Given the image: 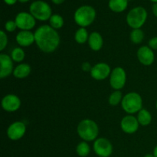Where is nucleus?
Listing matches in <instances>:
<instances>
[{
    "label": "nucleus",
    "instance_id": "9",
    "mask_svg": "<svg viewBox=\"0 0 157 157\" xmlns=\"http://www.w3.org/2000/svg\"><path fill=\"white\" fill-rule=\"evenodd\" d=\"M15 21L18 29L21 30L31 31L36 24V19L30 12H21L15 16Z\"/></svg>",
    "mask_w": 157,
    "mask_h": 157
},
{
    "label": "nucleus",
    "instance_id": "34",
    "mask_svg": "<svg viewBox=\"0 0 157 157\" xmlns=\"http://www.w3.org/2000/svg\"><path fill=\"white\" fill-rule=\"evenodd\" d=\"M153 156H154L155 157H157V145L155 147L154 150H153Z\"/></svg>",
    "mask_w": 157,
    "mask_h": 157
},
{
    "label": "nucleus",
    "instance_id": "12",
    "mask_svg": "<svg viewBox=\"0 0 157 157\" xmlns=\"http://www.w3.org/2000/svg\"><path fill=\"white\" fill-rule=\"evenodd\" d=\"M21 100L15 94H7L2 100V107L7 112H15L21 107Z\"/></svg>",
    "mask_w": 157,
    "mask_h": 157
},
{
    "label": "nucleus",
    "instance_id": "25",
    "mask_svg": "<svg viewBox=\"0 0 157 157\" xmlns=\"http://www.w3.org/2000/svg\"><path fill=\"white\" fill-rule=\"evenodd\" d=\"M10 56L12 58V61H15V62L20 63L25 59V51L21 48L16 47L12 51Z\"/></svg>",
    "mask_w": 157,
    "mask_h": 157
},
{
    "label": "nucleus",
    "instance_id": "27",
    "mask_svg": "<svg viewBox=\"0 0 157 157\" xmlns=\"http://www.w3.org/2000/svg\"><path fill=\"white\" fill-rule=\"evenodd\" d=\"M8 44V37L3 30L0 31V51H3Z\"/></svg>",
    "mask_w": 157,
    "mask_h": 157
},
{
    "label": "nucleus",
    "instance_id": "23",
    "mask_svg": "<svg viewBox=\"0 0 157 157\" xmlns=\"http://www.w3.org/2000/svg\"><path fill=\"white\" fill-rule=\"evenodd\" d=\"M90 152V147L87 142L82 141L79 143L76 147L77 154L81 157H86L89 155Z\"/></svg>",
    "mask_w": 157,
    "mask_h": 157
},
{
    "label": "nucleus",
    "instance_id": "33",
    "mask_svg": "<svg viewBox=\"0 0 157 157\" xmlns=\"http://www.w3.org/2000/svg\"><path fill=\"white\" fill-rule=\"evenodd\" d=\"M65 0H52V2L55 5H61L62 4L63 2H64Z\"/></svg>",
    "mask_w": 157,
    "mask_h": 157
},
{
    "label": "nucleus",
    "instance_id": "2",
    "mask_svg": "<svg viewBox=\"0 0 157 157\" xmlns=\"http://www.w3.org/2000/svg\"><path fill=\"white\" fill-rule=\"evenodd\" d=\"M77 132L83 140L90 142L98 139L99 127L95 121L90 119H84L78 124Z\"/></svg>",
    "mask_w": 157,
    "mask_h": 157
},
{
    "label": "nucleus",
    "instance_id": "20",
    "mask_svg": "<svg viewBox=\"0 0 157 157\" xmlns=\"http://www.w3.org/2000/svg\"><path fill=\"white\" fill-rule=\"evenodd\" d=\"M137 121L140 125L141 126H148L152 122V115L146 109H141L137 113Z\"/></svg>",
    "mask_w": 157,
    "mask_h": 157
},
{
    "label": "nucleus",
    "instance_id": "39",
    "mask_svg": "<svg viewBox=\"0 0 157 157\" xmlns=\"http://www.w3.org/2000/svg\"><path fill=\"white\" fill-rule=\"evenodd\" d=\"M128 1H130V0H128Z\"/></svg>",
    "mask_w": 157,
    "mask_h": 157
},
{
    "label": "nucleus",
    "instance_id": "17",
    "mask_svg": "<svg viewBox=\"0 0 157 157\" xmlns=\"http://www.w3.org/2000/svg\"><path fill=\"white\" fill-rule=\"evenodd\" d=\"M87 42L90 49L94 52L100 51L104 45V39H103L102 35L98 32H94L89 35Z\"/></svg>",
    "mask_w": 157,
    "mask_h": 157
},
{
    "label": "nucleus",
    "instance_id": "19",
    "mask_svg": "<svg viewBox=\"0 0 157 157\" xmlns=\"http://www.w3.org/2000/svg\"><path fill=\"white\" fill-rule=\"evenodd\" d=\"M128 0H109L108 7L112 12L121 13L127 9Z\"/></svg>",
    "mask_w": 157,
    "mask_h": 157
},
{
    "label": "nucleus",
    "instance_id": "8",
    "mask_svg": "<svg viewBox=\"0 0 157 157\" xmlns=\"http://www.w3.org/2000/svg\"><path fill=\"white\" fill-rule=\"evenodd\" d=\"M94 151L99 157H109L113 153V146L107 138L100 137L94 141Z\"/></svg>",
    "mask_w": 157,
    "mask_h": 157
},
{
    "label": "nucleus",
    "instance_id": "16",
    "mask_svg": "<svg viewBox=\"0 0 157 157\" xmlns=\"http://www.w3.org/2000/svg\"><path fill=\"white\" fill-rule=\"evenodd\" d=\"M15 41L21 47H29L35 43V33L31 31L21 30L15 36Z\"/></svg>",
    "mask_w": 157,
    "mask_h": 157
},
{
    "label": "nucleus",
    "instance_id": "22",
    "mask_svg": "<svg viewBox=\"0 0 157 157\" xmlns=\"http://www.w3.org/2000/svg\"><path fill=\"white\" fill-rule=\"evenodd\" d=\"M64 18L61 15H58V14H54L51 16L50 19H49V25L55 30L61 29L64 25Z\"/></svg>",
    "mask_w": 157,
    "mask_h": 157
},
{
    "label": "nucleus",
    "instance_id": "35",
    "mask_svg": "<svg viewBox=\"0 0 157 157\" xmlns=\"http://www.w3.org/2000/svg\"><path fill=\"white\" fill-rule=\"evenodd\" d=\"M18 1L21 3H26V2H28L29 0H18Z\"/></svg>",
    "mask_w": 157,
    "mask_h": 157
},
{
    "label": "nucleus",
    "instance_id": "15",
    "mask_svg": "<svg viewBox=\"0 0 157 157\" xmlns=\"http://www.w3.org/2000/svg\"><path fill=\"white\" fill-rule=\"evenodd\" d=\"M137 58L140 62L144 65H151L155 60L153 50H152L149 46H142L137 51Z\"/></svg>",
    "mask_w": 157,
    "mask_h": 157
},
{
    "label": "nucleus",
    "instance_id": "38",
    "mask_svg": "<svg viewBox=\"0 0 157 157\" xmlns=\"http://www.w3.org/2000/svg\"><path fill=\"white\" fill-rule=\"evenodd\" d=\"M156 110H157V101H156Z\"/></svg>",
    "mask_w": 157,
    "mask_h": 157
},
{
    "label": "nucleus",
    "instance_id": "31",
    "mask_svg": "<svg viewBox=\"0 0 157 157\" xmlns=\"http://www.w3.org/2000/svg\"><path fill=\"white\" fill-rule=\"evenodd\" d=\"M18 2V0H4V2L9 6H13Z\"/></svg>",
    "mask_w": 157,
    "mask_h": 157
},
{
    "label": "nucleus",
    "instance_id": "26",
    "mask_svg": "<svg viewBox=\"0 0 157 157\" xmlns=\"http://www.w3.org/2000/svg\"><path fill=\"white\" fill-rule=\"evenodd\" d=\"M124 96L120 90H115L110 95L108 99L109 104L111 106H117L118 104H121Z\"/></svg>",
    "mask_w": 157,
    "mask_h": 157
},
{
    "label": "nucleus",
    "instance_id": "4",
    "mask_svg": "<svg viewBox=\"0 0 157 157\" xmlns=\"http://www.w3.org/2000/svg\"><path fill=\"white\" fill-rule=\"evenodd\" d=\"M123 110L128 114L133 115L143 109V100L136 92H130L124 95L121 102Z\"/></svg>",
    "mask_w": 157,
    "mask_h": 157
},
{
    "label": "nucleus",
    "instance_id": "37",
    "mask_svg": "<svg viewBox=\"0 0 157 157\" xmlns=\"http://www.w3.org/2000/svg\"><path fill=\"white\" fill-rule=\"evenodd\" d=\"M151 2H153L154 3H157V0H150Z\"/></svg>",
    "mask_w": 157,
    "mask_h": 157
},
{
    "label": "nucleus",
    "instance_id": "10",
    "mask_svg": "<svg viewBox=\"0 0 157 157\" xmlns=\"http://www.w3.org/2000/svg\"><path fill=\"white\" fill-rule=\"evenodd\" d=\"M111 69L107 63H98L93 66L90 71V76L96 81H103L110 77L111 74Z\"/></svg>",
    "mask_w": 157,
    "mask_h": 157
},
{
    "label": "nucleus",
    "instance_id": "13",
    "mask_svg": "<svg viewBox=\"0 0 157 157\" xmlns=\"http://www.w3.org/2000/svg\"><path fill=\"white\" fill-rule=\"evenodd\" d=\"M140 124L137 118L133 115L128 114L124 117L121 121V127L124 133L127 134H133L139 129Z\"/></svg>",
    "mask_w": 157,
    "mask_h": 157
},
{
    "label": "nucleus",
    "instance_id": "7",
    "mask_svg": "<svg viewBox=\"0 0 157 157\" xmlns=\"http://www.w3.org/2000/svg\"><path fill=\"white\" fill-rule=\"evenodd\" d=\"M127 82V74L121 67H117L112 70L110 75V84L115 90H120L125 86Z\"/></svg>",
    "mask_w": 157,
    "mask_h": 157
},
{
    "label": "nucleus",
    "instance_id": "6",
    "mask_svg": "<svg viewBox=\"0 0 157 157\" xmlns=\"http://www.w3.org/2000/svg\"><path fill=\"white\" fill-rule=\"evenodd\" d=\"M147 16L148 14L147 10L142 6H137L132 9L127 13L126 21L127 25L133 29H140L145 24Z\"/></svg>",
    "mask_w": 157,
    "mask_h": 157
},
{
    "label": "nucleus",
    "instance_id": "18",
    "mask_svg": "<svg viewBox=\"0 0 157 157\" xmlns=\"http://www.w3.org/2000/svg\"><path fill=\"white\" fill-rule=\"evenodd\" d=\"M31 71H32V68L29 64L21 63L15 67L13 71V75L15 78L18 79H23V78H27L30 75Z\"/></svg>",
    "mask_w": 157,
    "mask_h": 157
},
{
    "label": "nucleus",
    "instance_id": "32",
    "mask_svg": "<svg viewBox=\"0 0 157 157\" xmlns=\"http://www.w3.org/2000/svg\"><path fill=\"white\" fill-rule=\"evenodd\" d=\"M152 11H153V15L157 18V3H154L152 7Z\"/></svg>",
    "mask_w": 157,
    "mask_h": 157
},
{
    "label": "nucleus",
    "instance_id": "14",
    "mask_svg": "<svg viewBox=\"0 0 157 157\" xmlns=\"http://www.w3.org/2000/svg\"><path fill=\"white\" fill-rule=\"evenodd\" d=\"M0 78L2 79L5 78H7L9 75L13 74L14 67H13V61L12 58L9 55L6 54L2 53L0 55Z\"/></svg>",
    "mask_w": 157,
    "mask_h": 157
},
{
    "label": "nucleus",
    "instance_id": "28",
    "mask_svg": "<svg viewBox=\"0 0 157 157\" xmlns=\"http://www.w3.org/2000/svg\"><path fill=\"white\" fill-rule=\"evenodd\" d=\"M17 25L16 22H15V20H9L6 22L5 24V29L6 30V32H15V29H17Z\"/></svg>",
    "mask_w": 157,
    "mask_h": 157
},
{
    "label": "nucleus",
    "instance_id": "3",
    "mask_svg": "<svg viewBox=\"0 0 157 157\" xmlns=\"http://www.w3.org/2000/svg\"><path fill=\"white\" fill-rule=\"evenodd\" d=\"M96 18V11L92 6L85 5L77 9L74 14V19L76 24L81 28L90 25Z\"/></svg>",
    "mask_w": 157,
    "mask_h": 157
},
{
    "label": "nucleus",
    "instance_id": "36",
    "mask_svg": "<svg viewBox=\"0 0 157 157\" xmlns=\"http://www.w3.org/2000/svg\"><path fill=\"white\" fill-rule=\"evenodd\" d=\"M144 157H155V156H153V154H150V153H149V154L145 155V156Z\"/></svg>",
    "mask_w": 157,
    "mask_h": 157
},
{
    "label": "nucleus",
    "instance_id": "29",
    "mask_svg": "<svg viewBox=\"0 0 157 157\" xmlns=\"http://www.w3.org/2000/svg\"><path fill=\"white\" fill-rule=\"evenodd\" d=\"M148 46L152 50H157V36L153 37L148 42Z\"/></svg>",
    "mask_w": 157,
    "mask_h": 157
},
{
    "label": "nucleus",
    "instance_id": "24",
    "mask_svg": "<svg viewBox=\"0 0 157 157\" xmlns=\"http://www.w3.org/2000/svg\"><path fill=\"white\" fill-rule=\"evenodd\" d=\"M130 40L133 44H140L144 38V32L141 29H133L130 32Z\"/></svg>",
    "mask_w": 157,
    "mask_h": 157
},
{
    "label": "nucleus",
    "instance_id": "1",
    "mask_svg": "<svg viewBox=\"0 0 157 157\" xmlns=\"http://www.w3.org/2000/svg\"><path fill=\"white\" fill-rule=\"evenodd\" d=\"M35 44L44 53H52L58 48L61 41L57 30L49 25H43L35 32Z\"/></svg>",
    "mask_w": 157,
    "mask_h": 157
},
{
    "label": "nucleus",
    "instance_id": "30",
    "mask_svg": "<svg viewBox=\"0 0 157 157\" xmlns=\"http://www.w3.org/2000/svg\"><path fill=\"white\" fill-rule=\"evenodd\" d=\"M92 67H93L91 66V64L89 62H87V61H85V62H84L81 64V68H82V70L85 72H90Z\"/></svg>",
    "mask_w": 157,
    "mask_h": 157
},
{
    "label": "nucleus",
    "instance_id": "21",
    "mask_svg": "<svg viewBox=\"0 0 157 157\" xmlns=\"http://www.w3.org/2000/svg\"><path fill=\"white\" fill-rule=\"evenodd\" d=\"M89 34L85 28H80L76 31L75 35V39L77 43L83 44L88 41Z\"/></svg>",
    "mask_w": 157,
    "mask_h": 157
},
{
    "label": "nucleus",
    "instance_id": "5",
    "mask_svg": "<svg viewBox=\"0 0 157 157\" xmlns=\"http://www.w3.org/2000/svg\"><path fill=\"white\" fill-rule=\"evenodd\" d=\"M29 12L36 20L45 21L50 19L52 15V10L49 4L42 0L33 2L29 6Z\"/></svg>",
    "mask_w": 157,
    "mask_h": 157
},
{
    "label": "nucleus",
    "instance_id": "11",
    "mask_svg": "<svg viewBox=\"0 0 157 157\" xmlns=\"http://www.w3.org/2000/svg\"><path fill=\"white\" fill-rule=\"evenodd\" d=\"M26 132V126L21 121L12 123L7 129V136L11 140L16 141L21 139Z\"/></svg>",
    "mask_w": 157,
    "mask_h": 157
}]
</instances>
